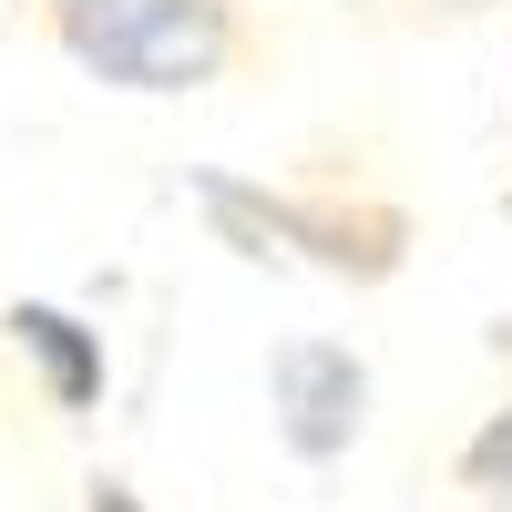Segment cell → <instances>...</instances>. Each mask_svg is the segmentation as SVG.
<instances>
[{"label": "cell", "instance_id": "obj_2", "mask_svg": "<svg viewBox=\"0 0 512 512\" xmlns=\"http://www.w3.org/2000/svg\"><path fill=\"white\" fill-rule=\"evenodd\" d=\"M41 31H52V52L82 82L144 93V103L216 93L236 72V52H246L236 0H41Z\"/></svg>", "mask_w": 512, "mask_h": 512}, {"label": "cell", "instance_id": "obj_5", "mask_svg": "<svg viewBox=\"0 0 512 512\" xmlns=\"http://www.w3.org/2000/svg\"><path fill=\"white\" fill-rule=\"evenodd\" d=\"M451 482L472 492V512H512V400L482 420L472 441H461V461H451Z\"/></svg>", "mask_w": 512, "mask_h": 512}, {"label": "cell", "instance_id": "obj_4", "mask_svg": "<svg viewBox=\"0 0 512 512\" xmlns=\"http://www.w3.org/2000/svg\"><path fill=\"white\" fill-rule=\"evenodd\" d=\"M0 338L21 349V369L41 379V400H52L62 420H93L103 390H113V349H103V328L62 308V297H11L0 308Z\"/></svg>", "mask_w": 512, "mask_h": 512}, {"label": "cell", "instance_id": "obj_7", "mask_svg": "<svg viewBox=\"0 0 512 512\" xmlns=\"http://www.w3.org/2000/svg\"><path fill=\"white\" fill-rule=\"evenodd\" d=\"M502 205H512V195H502Z\"/></svg>", "mask_w": 512, "mask_h": 512}, {"label": "cell", "instance_id": "obj_6", "mask_svg": "<svg viewBox=\"0 0 512 512\" xmlns=\"http://www.w3.org/2000/svg\"><path fill=\"white\" fill-rule=\"evenodd\" d=\"M82 512H154V502L123 482V472H93V482H82Z\"/></svg>", "mask_w": 512, "mask_h": 512}, {"label": "cell", "instance_id": "obj_1", "mask_svg": "<svg viewBox=\"0 0 512 512\" xmlns=\"http://www.w3.org/2000/svg\"><path fill=\"white\" fill-rule=\"evenodd\" d=\"M185 195L216 226V246L246 256V267H308L328 287H390L410 267V205H390V195L267 185V175H226V164H195Z\"/></svg>", "mask_w": 512, "mask_h": 512}, {"label": "cell", "instance_id": "obj_3", "mask_svg": "<svg viewBox=\"0 0 512 512\" xmlns=\"http://www.w3.org/2000/svg\"><path fill=\"white\" fill-rule=\"evenodd\" d=\"M267 420H277L287 461L338 472V461L369 441V359L349 349V338H328V328L277 338V359H267Z\"/></svg>", "mask_w": 512, "mask_h": 512}]
</instances>
